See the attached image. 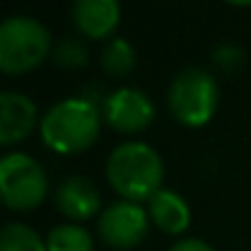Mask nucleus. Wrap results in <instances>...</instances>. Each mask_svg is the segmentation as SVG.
<instances>
[{
  "instance_id": "nucleus-1",
  "label": "nucleus",
  "mask_w": 251,
  "mask_h": 251,
  "mask_svg": "<svg viewBox=\"0 0 251 251\" xmlns=\"http://www.w3.org/2000/svg\"><path fill=\"white\" fill-rule=\"evenodd\" d=\"M99 106L91 99H64L42 118V141L54 153H79L99 136Z\"/></svg>"
},
{
  "instance_id": "nucleus-2",
  "label": "nucleus",
  "mask_w": 251,
  "mask_h": 251,
  "mask_svg": "<svg viewBox=\"0 0 251 251\" xmlns=\"http://www.w3.org/2000/svg\"><path fill=\"white\" fill-rule=\"evenodd\" d=\"M106 175L113 190L128 202L151 200L155 192H160L163 160L146 143H123L111 153Z\"/></svg>"
},
{
  "instance_id": "nucleus-3",
  "label": "nucleus",
  "mask_w": 251,
  "mask_h": 251,
  "mask_svg": "<svg viewBox=\"0 0 251 251\" xmlns=\"http://www.w3.org/2000/svg\"><path fill=\"white\" fill-rule=\"evenodd\" d=\"M50 47V32L35 18L15 15L0 25V69L8 74H23L35 69L45 62Z\"/></svg>"
},
{
  "instance_id": "nucleus-4",
  "label": "nucleus",
  "mask_w": 251,
  "mask_h": 251,
  "mask_svg": "<svg viewBox=\"0 0 251 251\" xmlns=\"http://www.w3.org/2000/svg\"><path fill=\"white\" fill-rule=\"evenodd\" d=\"M219 103V86L214 76L200 67H187L180 74H175L170 91H168V106L173 116L185 126H204Z\"/></svg>"
},
{
  "instance_id": "nucleus-5",
  "label": "nucleus",
  "mask_w": 251,
  "mask_h": 251,
  "mask_svg": "<svg viewBox=\"0 0 251 251\" xmlns=\"http://www.w3.org/2000/svg\"><path fill=\"white\" fill-rule=\"evenodd\" d=\"M0 195L10 209H35L47 195L42 165L25 153L5 155L0 163Z\"/></svg>"
},
{
  "instance_id": "nucleus-6",
  "label": "nucleus",
  "mask_w": 251,
  "mask_h": 251,
  "mask_svg": "<svg viewBox=\"0 0 251 251\" xmlns=\"http://www.w3.org/2000/svg\"><path fill=\"white\" fill-rule=\"evenodd\" d=\"M99 234L116 249H133L148 234V214L138 202H116L99 217Z\"/></svg>"
},
{
  "instance_id": "nucleus-7",
  "label": "nucleus",
  "mask_w": 251,
  "mask_h": 251,
  "mask_svg": "<svg viewBox=\"0 0 251 251\" xmlns=\"http://www.w3.org/2000/svg\"><path fill=\"white\" fill-rule=\"evenodd\" d=\"M103 116L111 123V128L121 133H138L146 126H151L155 108H153V101L143 91L126 86L106 96Z\"/></svg>"
},
{
  "instance_id": "nucleus-8",
  "label": "nucleus",
  "mask_w": 251,
  "mask_h": 251,
  "mask_svg": "<svg viewBox=\"0 0 251 251\" xmlns=\"http://www.w3.org/2000/svg\"><path fill=\"white\" fill-rule=\"evenodd\" d=\"M37 123V108L35 103L18 91H3L0 94V143L10 146L18 141H25Z\"/></svg>"
},
{
  "instance_id": "nucleus-9",
  "label": "nucleus",
  "mask_w": 251,
  "mask_h": 251,
  "mask_svg": "<svg viewBox=\"0 0 251 251\" xmlns=\"http://www.w3.org/2000/svg\"><path fill=\"white\" fill-rule=\"evenodd\" d=\"M72 15L81 35L91 40H106L118 27L121 8L116 0H79L72 8Z\"/></svg>"
},
{
  "instance_id": "nucleus-10",
  "label": "nucleus",
  "mask_w": 251,
  "mask_h": 251,
  "mask_svg": "<svg viewBox=\"0 0 251 251\" xmlns=\"http://www.w3.org/2000/svg\"><path fill=\"white\" fill-rule=\"evenodd\" d=\"M54 204L59 207V212L69 219H89L99 212L101 207V195L96 190V185L86 177H67L57 192H54Z\"/></svg>"
},
{
  "instance_id": "nucleus-11",
  "label": "nucleus",
  "mask_w": 251,
  "mask_h": 251,
  "mask_svg": "<svg viewBox=\"0 0 251 251\" xmlns=\"http://www.w3.org/2000/svg\"><path fill=\"white\" fill-rule=\"evenodd\" d=\"M151 219L165 234H182L190 226V207L182 195L173 190H160L148 200Z\"/></svg>"
},
{
  "instance_id": "nucleus-12",
  "label": "nucleus",
  "mask_w": 251,
  "mask_h": 251,
  "mask_svg": "<svg viewBox=\"0 0 251 251\" xmlns=\"http://www.w3.org/2000/svg\"><path fill=\"white\" fill-rule=\"evenodd\" d=\"M47 251H94V239L79 224H59L47 236Z\"/></svg>"
},
{
  "instance_id": "nucleus-13",
  "label": "nucleus",
  "mask_w": 251,
  "mask_h": 251,
  "mask_svg": "<svg viewBox=\"0 0 251 251\" xmlns=\"http://www.w3.org/2000/svg\"><path fill=\"white\" fill-rule=\"evenodd\" d=\"M101 64L108 74L113 76H126L131 74L133 67H136V50L128 40L123 37H113L106 47H103V54H101Z\"/></svg>"
},
{
  "instance_id": "nucleus-14",
  "label": "nucleus",
  "mask_w": 251,
  "mask_h": 251,
  "mask_svg": "<svg viewBox=\"0 0 251 251\" xmlns=\"http://www.w3.org/2000/svg\"><path fill=\"white\" fill-rule=\"evenodd\" d=\"M0 251H47L40 234L25 224H8L0 234Z\"/></svg>"
},
{
  "instance_id": "nucleus-15",
  "label": "nucleus",
  "mask_w": 251,
  "mask_h": 251,
  "mask_svg": "<svg viewBox=\"0 0 251 251\" xmlns=\"http://www.w3.org/2000/svg\"><path fill=\"white\" fill-rule=\"evenodd\" d=\"M54 62L59 67H67V69H76V67H84L89 62V50L81 40L76 37H64L57 47H54Z\"/></svg>"
},
{
  "instance_id": "nucleus-16",
  "label": "nucleus",
  "mask_w": 251,
  "mask_h": 251,
  "mask_svg": "<svg viewBox=\"0 0 251 251\" xmlns=\"http://www.w3.org/2000/svg\"><path fill=\"white\" fill-rule=\"evenodd\" d=\"M212 57H214V64L217 67H222L224 72H234L239 64H241V59H244V52L236 47V45H219L214 52H212Z\"/></svg>"
},
{
  "instance_id": "nucleus-17",
  "label": "nucleus",
  "mask_w": 251,
  "mask_h": 251,
  "mask_svg": "<svg viewBox=\"0 0 251 251\" xmlns=\"http://www.w3.org/2000/svg\"><path fill=\"white\" fill-rule=\"evenodd\" d=\"M170 251H214V249L207 241H202V239H182Z\"/></svg>"
}]
</instances>
